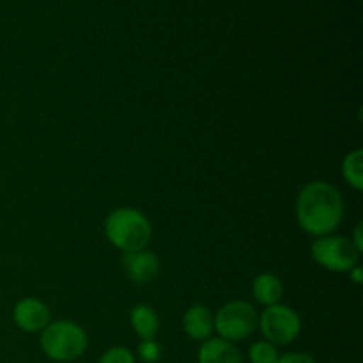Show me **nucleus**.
Returning a JSON list of instances; mask_svg holds the SVG:
<instances>
[{"label": "nucleus", "instance_id": "nucleus-1", "mask_svg": "<svg viewBox=\"0 0 363 363\" xmlns=\"http://www.w3.org/2000/svg\"><path fill=\"white\" fill-rule=\"evenodd\" d=\"M294 209L301 229L315 238L335 233L344 218L342 195L328 181L305 184L298 194Z\"/></svg>", "mask_w": 363, "mask_h": 363}, {"label": "nucleus", "instance_id": "nucleus-5", "mask_svg": "<svg viewBox=\"0 0 363 363\" xmlns=\"http://www.w3.org/2000/svg\"><path fill=\"white\" fill-rule=\"evenodd\" d=\"M257 312L248 301L233 300L215 314V332L220 339L236 344L248 339L257 328Z\"/></svg>", "mask_w": 363, "mask_h": 363}, {"label": "nucleus", "instance_id": "nucleus-8", "mask_svg": "<svg viewBox=\"0 0 363 363\" xmlns=\"http://www.w3.org/2000/svg\"><path fill=\"white\" fill-rule=\"evenodd\" d=\"M123 269L128 279L135 284H149L160 275V259L155 252L137 250L123 254Z\"/></svg>", "mask_w": 363, "mask_h": 363}, {"label": "nucleus", "instance_id": "nucleus-2", "mask_svg": "<svg viewBox=\"0 0 363 363\" xmlns=\"http://www.w3.org/2000/svg\"><path fill=\"white\" fill-rule=\"evenodd\" d=\"M105 236L123 254L147 248L152 225L147 216L135 208H117L106 216Z\"/></svg>", "mask_w": 363, "mask_h": 363}, {"label": "nucleus", "instance_id": "nucleus-7", "mask_svg": "<svg viewBox=\"0 0 363 363\" xmlns=\"http://www.w3.org/2000/svg\"><path fill=\"white\" fill-rule=\"evenodd\" d=\"M13 321L21 332L41 333L52 321V312L38 298H21L13 307Z\"/></svg>", "mask_w": 363, "mask_h": 363}, {"label": "nucleus", "instance_id": "nucleus-16", "mask_svg": "<svg viewBox=\"0 0 363 363\" xmlns=\"http://www.w3.org/2000/svg\"><path fill=\"white\" fill-rule=\"evenodd\" d=\"M137 357L144 363H158L162 360V346L155 340H140L137 347Z\"/></svg>", "mask_w": 363, "mask_h": 363}, {"label": "nucleus", "instance_id": "nucleus-17", "mask_svg": "<svg viewBox=\"0 0 363 363\" xmlns=\"http://www.w3.org/2000/svg\"><path fill=\"white\" fill-rule=\"evenodd\" d=\"M277 363H318L312 354L301 353V351H293V353L280 354Z\"/></svg>", "mask_w": 363, "mask_h": 363}, {"label": "nucleus", "instance_id": "nucleus-14", "mask_svg": "<svg viewBox=\"0 0 363 363\" xmlns=\"http://www.w3.org/2000/svg\"><path fill=\"white\" fill-rule=\"evenodd\" d=\"M279 347L268 340H257L248 350V360L250 363H277L279 360Z\"/></svg>", "mask_w": 363, "mask_h": 363}, {"label": "nucleus", "instance_id": "nucleus-15", "mask_svg": "<svg viewBox=\"0 0 363 363\" xmlns=\"http://www.w3.org/2000/svg\"><path fill=\"white\" fill-rule=\"evenodd\" d=\"M98 363H137V357L130 347L112 346L101 354Z\"/></svg>", "mask_w": 363, "mask_h": 363}, {"label": "nucleus", "instance_id": "nucleus-11", "mask_svg": "<svg viewBox=\"0 0 363 363\" xmlns=\"http://www.w3.org/2000/svg\"><path fill=\"white\" fill-rule=\"evenodd\" d=\"M130 325L140 340H155L160 333V318L149 305H135L130 312Z\"/></svg>", "mask_w": 363, "mask_h": 363}, {"label": "nucleus", "instance_id": "nucleus-9", "mask_svg": "<svg viewBox=\"0 0 363 363\" xmlns=\"http://www.w3.org/2000/svg\"><path fill=\"white\" fill-rule=\"evenodd\" d=\"M183 330L191 340L204 342L215 332V315L204 305H191L183 315Z\"/></svg>", "mask_w": 363, "mask_h": 363}, {"label": "nucleus", "instance_id": "nucleus-4", "mask_svg": "<svg viewBox=\"0 0 363 363\" xmlns=\"http://www.w3.org/2000/svg\"><path fill=\"white\" fill-rule=\"evenodd\" d=\"M311 254L321 268L333 273H350L360 262V252L357 250L353 241L340 234L315 238Z\"/></svg>", "mask_w": 363, "mask_h": 363}, {"label": "nucleus", "instance_id": "nucleus-3", "mask_svg": "<svg viewBox=\"0 0 363 363\" xmlns=\"http://www.w3.org/2000/svg\"><path fill=\"white\" fill-rule=\"evenodd\" d=\"M87 333L78 323L69 319L50 321L39 335L41 351L52 362H74L87 350Z\"/></svg>", "mask_w": 363, "mask_h": 363}, {"label": "nucleus", "instance_id": "nucleus-18", "mask_svg": "<svg viewBox=\"0 0 363 363\" xmlns=\"http://www.w3.org/2000/svg\"><path fill=\"white\" fill-rule=\"evenodd\" d=\"M351 241H353V245L357 247V250L363 252V225L362 223H358L357 227H354V233H353V238H350Z\"/></svg>", "mask_w": 363, "mask_h": 363}, {"label": "nucleus", "instance_id": "nucleus-13", "mask_svg": "<svg viewBox=\"0 0 363 363\" xmlns=\"http://www.w3.org/2000/svg\"><path fill=\"white\" fill-rule=\"evenodd\" d=\"M342 177L357 191L363 190V149L350 151L342 160Z\"/></svg>", "mask_w": 363, "mask_h": 363}, {"label": "nucleus", "instance_id": "nucleus-19", "mask_svg": "<svg viewBox=\"0 0 363 363\" xmlns=\"http://www.w3.org/2000/svg\"><path fill=\"white\" fill-rule=\"evenodd\" d=\"M350 277H351V280H353V282L357 284V286H360V284L363 282V273H362L360 264L354 266V268L351 269V272H350Z\"/></svg>", "mask_w": 363, "mask_h": 363}, {"label": "nucleus", "instance_id": "nucleus-10", "mask_svg": "<svg viewBox=\"0 0 363 363\" xmlns=\"http://www.w3.org/2000/svg\"><path fill=\"white\" fill-rule=\"evenodd\" d=\"M199 363H243L241 351L238 350L236 344L223 340L220 337L213 339L209 337L208 340L201 342L197 353Z\"/></svg>", "mask_w": 363, "mask_h": 363}, {"label": "nucleus", "instance_id": "nucleus-6", "mask_svg": "<svg viewBox=\"0 0 363 363\" xmlns=\"http://www.w3.org/2000/svg\"><path fill=\"white\" fill-rule=\"evenodd\" d=\"M257 326L264 340L275 344L277 347L287 346L300 337L301 318L289 305L277 303L262 311L257 319Z\"/></svg>", "mask_w": 363, "mask_h": 363}, {"label": "nucleus", "instance_id": "nucleus-12", "mask_svg": "<svg viewBox=\"0 0 363 363\" xmlns=\"http://www.w3.org/2000/svg\"><path fill=\"white\" fill-rule=\"evenodd\" d=\"M252 294L255 301L262 307H272V305L280 303L284 294V284L273 273H261L252 282Z\"/></svg>", "mask_w": 363, "mask_h": 363}]
</instances>
